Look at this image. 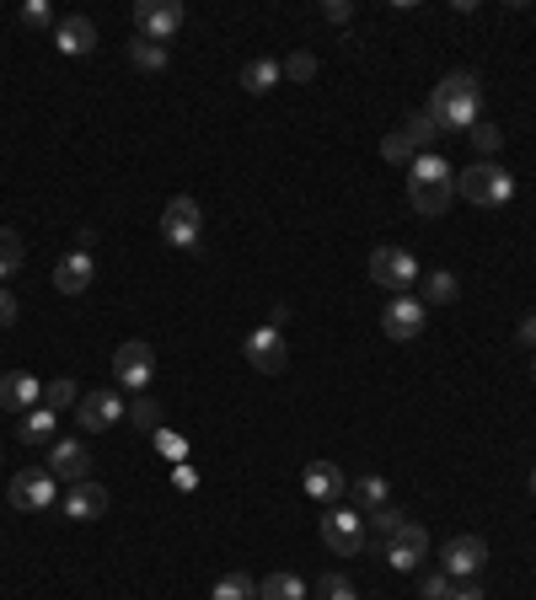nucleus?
<instances>
[{
    "label": "nucleus",
    "instance_id": "nucleus-11",
    "mask_svg": "<svg viewBox=\"0 0 536 600\" xmlns=\"http://www.w3.org/2000/svg\"><path fill=\"white\" fill-rule=\"evenodd\" d=\"M483 563H488L483 536H451V541L440 547V568H446L451 579H472V574H483Z\"/></svg>",
    "mask_w": 536,
    "mask_h": 600
},
{
    "label": "nucleus",
    "instance_id": "nucleus-18",
    "mask_svg": "<svg viewBox=\"0 0 536 600\" xmlns=\"http://www.w3.org/2000/svg\"><path fill=\"white\" fill-rule=\"evenodd\" d=\"M92 284H97V258H92V253L75 247V253H65V258L54 264V290H60V295H86Z\"/></svg>",
    "mask_w": 536,
    "mask_h": 600
},
{
    "label": "nucleus",
    "instance_id": "nucleus-26",
    "mask_svg": "<svg viewBox=\"0 0 536 600\" xmlns=\"http://www.w3.org/2000/svg\"><path fill=\"white\" fill-rule=\"evenodd\" d=\"M462 295V279L456 273H446V268H435L429 279H424V301H435V306H451Z\"/></svg>",
    "mask_w": 536,
    "mask_h": 600
},
{
    "label": "nucleus",
    "instance_id": "nucleus-10",
    "mask_svg": "<svg viewBox=\"0 0 536 600\" xmlns=\"http://www.w3.org/2000/svg\"><path fill=\"white\" fill-rule=\"evenodd\" d=\"M11 504L27 510V515L54 510V477H49V467H22L16 472V477H11Z\"/></svg>",
    "mask_w": 536,
    "mask_h": 600
},
{
    "label": "nucleus",
    "instance_id": "nucleus-8",
    "mask_svg": "<svg viewBox=\"0 0 536 600\" xmlns=\"http://www.w3.org/2000/svg\"><path fill=\"white\" fill-rule=\"evenodd\" d=\"M370 279L381 290H392V295H407V284L418 279V258L407 247H376L370 253Z\"/></svg>",
    "mask_w": 536,
    "mask_h": 600
},
{
    "label": "nucleus",
    "instance_id": "nucleus-20",
    "mask_svg": "<svg viewBox=\"0 0 536 600\" xmlns=\"http://www.w3.org/2000/svg\"><path fill=\"white\" fill-rule=\"evenodd\" d=\"M54 49L70 54V60L92 54V49H97V22H92V16H65V22L54 27Z\"/></svg>",
    "mask_w": 536,
    "mask_h": 600
},
{
    "label": "nucleus",
    "instance_id": "nucleus-5",
    "mask_svg": "<svg viewBox=\"0 0 536 600\" xmlns=\"http://www.w3.org/2000/svg\"><path fill=\"white\" fill-rule=\"evenodd\" d=\"M322 541L333 547L338 558H360L365 552V515L354 510V504H328V515H322Z\"/></svg>",
    "mask_w": 536,
    "mask_h": 600
},
{
    "label": "nucleus",
    "instance_id": "nucleus-40",
    "mask_svg": "<svg viewBox=\"0 0 536 600\" xmlns=\"http://www.w3.org/2000/svg\"><path fill=\"white\" fill-rule=\"evenodd\" d=\"M172 488H183V493H188V488H199V472L188 467V462H183V467H172Z\"/></svg>",
    "mask_w": 536,
    "mask_h": 600
},
{
    "label": "nucleus",
    "instance_id": "nucleus-41",
    "mask_svg": "<svg viewBox=\"0 0 536 600\" xmlns=\"http://www.w3.org/2000/svg\"><path fill=\"white\" fill-rule=\"evenodd\" d=\"M446 600H483V590H477L472 579H462V585L451 579V596H446Z\"/></svg>",
    "mask_w": 536,
    "mask_h": 600
},
{
    "label": "nucleus",
    "instance_id": "nucleus-39",
    "mask_svg": "<svg viewBox=\"0 0 536 600\" xmlns=\"http://www.w3.org/2000/svg\"><path fill=\"white\" fill-rule=\"evenodd\" d=\"M418 596H424V600H446V596H451V574H446V568H440V574H424Z\"/></svg>",
    "mask_w": 536,
    "mask_h": 600
},
{
    "label": "nucleus",
    "instance_id": "nucleus-32",
    "mask_svg": "<svg viewBox=\"0 0 536 600\" xmlns=\"http://www.w3.org/2000/svg\"><path fill=\"white\" fill-rule=\"evenodd\" d=\"M365 521H370V531H376V536H398L402 526H407V515H402L398 504H381V510H370Z\"/></svg>",
    "mask_w": 536,
    "mask_h": 600
},
{
    "label": "nucleus",
    "instance_id": "nucleus-24",
    "mask_svg": "<svg viewBox=\"0 0 536 600\" xmlns=\"http://www.w3.org/2000/svg\"><path fill=\"white\" fill-rule=\"evenodd\" d=\"M258 600H306V579L301 574H268L258 585Z\"/></svg>",
    "mask_w": 536,
    "mask_h": 600
},
{
    "label": "nucleus",
    "instance_id": "nucleus-42",
    "mask_svg": "<svg viewBox=\"0 0 536 600\" xmlns=\"http://www.w3.org/2000/svg\"><path fill=\"white\" fill-rule=\"evenodd\" d=\"M322 16H328V22H349V16H354V11H349V5H343V0H328V5H322Z\"/></svg>",
    "mask_w": 536,
    "mask_h": 600
},
{
    "label": "nucleus",
    "instance_id": "nucleus-43",
    "mask_svg": "<svg viewBox=\"0 0 536 600\" xmlns=\"http://www.w3.org/2000/svg\"><path fill=\"white\" fill-rule=\"evenodd\" d=\"M11 322H16V301L0 290V328H11Z\"/></svg>",
    "mask_w": 536,
    "mask_h": 600
},
{
    "label": "nucleus",
    "instance_id": "nucleus-37",
    "mask_svg": "<svg viewBox=\"0 0 536 600\" xmlns=\"http://www.w3.org/2000/svg\"><path fill=\"white\" fill-rule=\"evenodd\" d=\"M22 27H60V22H54L49 0H27V5H22Z\"/></svg>",
    "mask_w": 536,
    "mask_h": 600
},
{
    "label": "nucleus",
    "instance_id": "nucleus-33",
    "mask_svg": "<svg viewBox=\"0 0 536 600\" xmlns=\"http://www.w3.org/2000/svg\"><path fill=\"white\" fill-rule=\"evenodd\" d=\"M130 424H134V429H145V434H156V429H161V402L134 397V407H130Z\"/></svg>",
    "mask_w": 536,
    "mask_h": 600
},
{
    "label": "nucleus",
    "instance_id": "nucleus-19",
    "mask_svg": "<svg viewBox=\"0 0 536 600\" xmlns=\"http://www.w3.org/2000/svg\"><path fill=\"white\" fill-rule=\"evenodd\" d=\"M301 488H306V499H317V504H338V499L349 493V477H343V467H333V462H312L306 477H301Z\"/></svg>",
    "mask_w": 536,
    "mask_h": 600
},
{
    "label": "nucleus",
    "instance_id": "nucleus-29",
    "mask_svg": "<svg viewBox=\"0 0 536 600\" xmlns=\"http://www.w3.org/2000/svg\"><path fill=\"white\" fill-rule=\"evenodd\" d=\"M22 268V236L11 225H0V279H11Z\"/></svg>",
    "mask_w": 536,
    "mask_h": 600
},
{
    "label": "nucleus",
    "instance_id": "nucleus-15",
    "mask_svg": "<svg viewBox=\"0 0 536 600\" xmlns=\"http://www.w3.org/2000/svg\"><path fill=\"white\" fill-rule=\"evenodd\" d=\"M86 472H92L86 440H54L49 445V477L54 482H86Z\"/></svg>",
    "mask_w": 536,
    "mask_h": 600
},
{
    "label": "nucleus",
    "instance_id": "nucleus-14",
    "mask_svg": "<svg viewBox=\"0 0 536 600\" xmlns=\"http://www.w3.org/2000/svg\"><path fill=\"white\" fill-rule=\"evenodd\" d=\"M381 328H387V338H398V343H413V338L424 333V301L418 295H392L387 311H381Z\"/></svg>",
    "mask_w": 536,
    "mask_h": 600
},
{
    "label": "nucleus",
    "instance_id": "nucleus-17",
    "mask_svg": "<svg viewBox=\"0 0 536 600\" xmlns=\"http://www.w3.org/2000/svg\"><path fill=\"white\" fill-rule=\"evenodd\" d=\"M60 510H65V521H102V515H108V488L92 482V477H86V482H70Z\"/></svg>",
    "mask_w": 536,
    "mask_h": 600
},
{
    "label": "nucleus",
    "instance_id": "nucleus-46",
    "mask_svg": "<svg viewBox=\"0 0 536 600\" xmlns=\"http://www.w3.org/2000/svg\"><path fill=\"white\" fill-rule=\"evenodd\" d=\"M532 499H536V472H532Z\"/></svg>",
    "mask_w": 536,
    "mask_h": 600
},
{
    "label": "nucleus",
    "instance_id": "nucleus-25",
    "mask_svg": "<svg viewBox=\"0 0 536 600\" xmlns=\"http://www.w3.org/2000/svg\"><path fill=\"white\" fill-rule=\"evenodd\" d=\"M398 130H402V139H407V145H413L418 156H424V150H429V145L440 139V124H435L429 113H413V119H402Z\"/></svg>",
    "mask_w": 536,
    "mask_h": 600
},
{
    "label": "nucleus",
    "instance_id": "nucleus-7",
    "mask_svg": "<svg viewBox=\"0 0 536 600\" xmlns=\"http://www.w3.org/2000/svg\"><path fill=\"white\" fill-rule=\"evenodd\" d=\"M150 376H156V348H150L145 338L119 343V354H113V381H119V387H130V392H145V387H150Z\"/></svg>",
    "mask_w": 536,
    "mask_h": 600
},
{
    "label": "nucleus",
    "instance_id": "nucleus-38",
    "mask_svg": "<svg viewBox=\"0 0 536 600\" xmlns=\"http://www.w3.org/2000/svg\"><path fill=\"white\" fill-rule=\"evenodd\" d=\"M312 75H317V54H306V49H301V54H290V60H284V81H312Z\"/></svg>",
    "mask_w": 536,
    "mask_h": 600
},
{
    "label": "nucleus",
    "instance_id": "nucleus-31",
    "mask_svg": "<svg viewBox=\"0 0 536 600\" xmlns=\"http://www.w3.org/2000/svg\"><path fill=\"white\" fill-rule=\"evenodd\" d=\"M70 402H81V387H75L70 376H60V381L44 387V407H49V413H60V407H70Z\"/></svg>",
    "mask_w": 536,
    "mask_h": 600
},
{
    "label": "nucleus",
    "instance_id": "nucleus-4",
    "mask_svg": "<svg viewBox=\"0 0 536 600\" xmlns=\"http://www.w3.org/2000/svg\"><path fill=\"white\" fill-rule=\"evenodd\" d=\"M161 242H167L172 253H199V242H204L199 199H188V194L167 199V209H161Z\"/></svg>",
    "mask_w": 536,
    "mask_h": 600
},
{
    "label": "nucleus",
    "instance_id": "nucleus-3",
    "mask_svg": "<svg viewBox=\"0 0 536 600\" xmlns=\"http://www.w3.org/2000/svg\"><path fill=\"white\" fill-rule=\"evenodd\" d=\"M456 194L477 209H504L515 199V172H504L499 161H472L467 172H456Z\"/></svg>",
    "mask_w": 536,
    "mask_h": 600
},
{
    "label": "nucleus",
    "instance_id": "nucleus-27",
    "mask_svg": "<svg viewBox=\"0 0 536 600\" xmlns=\"http://www.w3.org/2000/svg\"><path fill=\"white\" fill-rule=\"evenodd\" d=\"M209 600H258V579H247V574H226V579H215Z\"/></svg>",
    "mask_w": 536,
    "mask_h": 600
},
{
    "label": "nucleus",
    "instance_id": "nucleus-9",
    "mask_svg": "<svg viewBox=\"0 0 536 600\" xmlns=\"http://www.w3.org/2000/svg\"><path fill=\"white\" fill-rule=\"evenodd\" d=\"M124 418V397L113 392V387H97V392H81L75 402V424L81 429H92V434H102V429H113Z\"/></svg>",
    "mask_w": 536,
    "mask_h": 600
},
{
    "label": "nucleus",
    "instance_id": "nucleus-12",
    "mask_svg": "<svg viewBox=\"0 0 536 600\" xmlns=\"http://www.w3.org/2000/svg\"><path fill=\"white\" fill-rule=\"evenodd\" d=\"M242 354H247V365H253V370H264V376H279V370H284V359H290V354H284V333H279V328H268V322L247 333Z\"/></svg>",
    "mask_w": 536,
    "mask_h": 600
},
{
    "label": "nucleus",
    "instance_id": "nucleus-44",
    "mask_svg": "<svg viewBox=\"0 0 536 600\" xmlns=\"http://www.w3.org/2000/svg\"><path fill=\"white\" fill-rule=\"evenodd\" d=\"M521 343H532V348H536V311H532V317H521Z\"/></svg>",
    "mask_w": 536,
    "mask_h": 600
},
{
    "label": "nucleus",
    "instance_id": "nucleus-1",
    "mask_svg": "<svg viewBox=\"0 0 536 600\" xmlns=\"http://www.w3.org/2000/svg\"><path fill=\"white\" fill-rule=\"evenodd\" d=\"M477 108H483V75L477 70H451L435 91H429V119L440 134H472L477 130Z\"/></svg>",
    "mask_w": 536,
    "mask_h": 600
},
{
    "label": "nucleus",
    "instance_id": "nucleus-36",
    "mask_svg": "<svg viewBox=\"0 0 536 600\" xmlns=\"http://www.w3.org/2000/svg\"><path fill=\"white\" fill-rule=\"evenodd\" d=\"M381 156H387L392 167H413V156H418V150H413V145L402 139V130H392L387 139H381Z\"/></svg>",
    "mask_w": 536,
    "mask_h": 600
},
{
    "label": "nucleus",
    "instance_id": "nucleus-23",
    "mask_svg": "<svg viewBox=\"0 0 536 600\" xmlns=\"http://www.w3.org/2000/svg\"><path fill=\"white\" fill-rule=\"evenodd\" d=\"M54 418L60 413H49V407L22 413V445H54Z\"/></svg>",
    "mask_w": 536,
    "mask_h": 600
},
{
    "label": "nucleus",
    "instance_id": "nucleus-28",
    "mask_svg": "<svg viewBox=\"0 0 536 600\" xmlns=\"http://www.w3.org/2000/svg\"><path fill=\"white\" fill-rule=\"evenodd\" d=\"M130 65L134 70H167V44H150V38H134L130 44Z\"/></svg>",
    "mask_w": 536,
    "mask_h": 600
},
{
    "label": "nucleus",
    "instance_id": "nucleus-2",
    "mask_svg": "<svg viewBox=\"0 0 536 600\" xmlns=\"http://www.w3.org/2000/svg\"><path fill=\"white\" fill-rule=\"evenodd\" d=\"M451 199H456V167L446 156H435V150L413 156V167H407V204L424 220H440L451 209Z\"/></svg>",
    "mask_w": 536,
    "mask_h": 600
},
{
    "label": "nucleus",
    "instance_id": "nucleus-45",
    "mask_svg": "<svg viewBox=\"0 0 536 600\" xmlns=\"http://www.w3.org/2000/svg\"><path fill=\"white\" fill-rule=\"evenodd\" d=\"M532 381H536V354H532Z\"/></svg>",
    "mask_w": 536,
    "mask_h": 600
},
{
    "label": "nucleus",
    "instance_id": "nucleus-22",
    "mask_svg": "<svg viewBox=\"0 0 536 600\" xmlns=\"http://www.w3.org/2000/svg\"><path fill=\"white\" fill-rule=\"evenodd\" d=\"M279 81H284V65H279V60H247V65H242V86H247L253 97H268Z\"/></svg>",
    "mask_w": 536,
    "mask_h": 600
},
{
    "label": "nucleus",
    "instance_id": "nucleus-35",
    "mask_svg": "<svg viewBox=\"0 0 536 600\" xmlns=\"http://www.w3.org/2000/svg\"><path fill=\"white\" fill-rule=\"evenodd\" d=\"M156 451H161L172 467H183V462H188V440H183V434H172V429H156Z\"/></svg>",
    "mask_w": 536,
    "mask_h": 600
},
{
    "label": "nucleus",
    "instance_id": "nucleus-16",
    "mask_svg": "<svg viewBox=\"0 0 536 600\" xmlns=\"http://www.w3.org/2000/svg\"><path fill=\"white\" fill-rule=\"evenodd\" d=\"M0 407H5V413H33V407H44V381L27 376V370H5V376H0Z\"/></svg>",
    "mask_w": 536,
    "mask_h": 600
},
{
    "label": "nucleus",
    "instance_id": "nucleus-6",
    "mask_svg": "<svg viewBox=\"0 0 536 600\" xmlns=\"http://www.w3.org/2000/svg\"><path fill=\"white\" fill-rule=\"evenodd\" d=\"M178 33H183V5L178 0H139L134 5V38L172 44Z\"/></svg>",
    "mask_w": 536,
    "mask_h": 600
},
{
    "label": "nucleus",
    "instance_id": "nucleus-21",
    "mask_svg": "<svg viewBox=\"0 0 536 600\" xmlns=\"http://www.w3.org/2000/svg\"><path fill=\"white\" fill-rule=\"evenodd\" d=\"M349 493H354V510L370 515V510L387 504V477H381V472H360V477L349 482Z\"/></svg>",
    "mask_w": 536,
    "mask_h": 600
},
{
    "label": "nucleus",
    "instance_id": "nucleus-34",
    "mask_svg": "<svg viewBox=\"0 0 536 600\" xmlns=\"http://www.w3.org/2000/svg\"><path fill=\"white\" fill-rule=\"evenodd\" d=\"M312 600H360V596H354V585H349L343 574H322L317 590H312Z\"/></svg>",
    "mask_w": 536,
    "mask_h": 600
},
{
    "label": "nucleus",
    "instance_id": "nucleus-30",
    "mask_svg": "<svg viewBox=\"0 0 536 600\" xmlns=\"http://www.w3.org/2000/svg\"><path fill=\"white\" fill-rule=\"evenodd\" d=\"M467 139H472V150H477V161H494L499 145H504V134L494 130V124H483V119H477V130H472Z\"/></svg>",
    "mask_w": 536,
    "mask_h": 600
},
{
    "label": "nucleus",
    "instance_id": "nucleus-13",
    "mask_svg": "<svg viewBox=\"0 0 536 600\" xmlns=\"http://www.w3.org/2000/svg\"><path fill=\"white\" fill-rule=\"evenodd\" d=\"M424 558H429V531H424L418 521H407L398 536H387V563H392L398 574H413Z\"/></svg>",
    "mask_w": 536,
    "mask_h": 600
}]
</instances>
